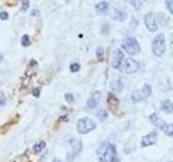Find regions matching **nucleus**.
Wrapping results in <instances>:
<instances>
[{"label": "nucleus", "mask_w": 173, "mask_h": 162, "mask_svg": "<svg viewBox=\"0 0 173 162\" xmlns=\"http://www.w3.org/2000/svg\"><path fill=\"white\" fill-rule=\"evenodd\" d=\"M166 8H168V11L173 15V0H169V1H166Z\"/></svg>", "instance_id": "nucleus-26"}, {"label": "nucleus", "mask_w": 173, "mask_h": 162, "mask_svg": "<svg viewBox=\"0 0 173 162\" xmlns=\"http://www.w3.org/2000/svg\"><path fill=\"white\" fill-rule=\"evenodd\" d=\"M130 4H132V5H135V8H136V9H140V8H141V5H143V1H130Z\"/></svg>", "instance_id": "nucleus-27"}, {"label": "nucleus", "mask_w": 173, "mask_h": 162, "mask_svg": "<svg viewBox=\"0 0 173 162\" xmlns=\"http://www.w3.org/2000/svg\"><path fill=\"white\" fill-rule=\"evenodd\" d=\"M123 61H124V53H123V51L116 49L115 53H113L112 61H110V67H112L113 69H118V68H120V65L123 64Z\"/></svg>", "instance_id": "nucleus-6"}, {"label": "nucleus", "mask_w": 173, "mask_h": 162, "mask_svg": "<svg viewBox=\"0 0 173 162\" xmlns=\"http://www.w3.org/2000/svg\"><path fill=\"white\" fill-rule=\"evenodd\" d=\"M0 19H1V20H7V19H8V13L7 12H0Z\"/></svg>", "instance_id": "nucleus-30"}, {"label": "nucleus", "mask_w": 173, "mask_h": 162, "mask_svg": "<svg viewBox=\"0 0 173 162\" xmlns=\"http://www.w3.org/2000/svg\"><path fill=\"white\" fill-rule=\"evenodd\" d=\"M96 56H97V60H103V57H104V49L101 47H99L97 49H96Z\"/></svg>", "instance_id": "nucleus-23"}, {"label": "nucleus", "mask_w": 173, "mask_h": 162, "mask_svg": "<svg viewBox=\"0 0 173 162\" xmlns=\"http://www.w3.org/2000/svg\"><path fill=\"white\" fill-rule=\"evenodd\" d=\"M71 147H72V153L68 154V161H72L73 158H75V155H77L79 153L81 152L83 144H81V141H79V140H71Z\"/></svg>", "instance_id": "nucleus-7"}, {"label": "nucleus", "mask_w": 173, "mask_h": 162, "mask_svg": "<svg viewBox=\"0 0 173 162\" xmlns=\"http://www.w3.org/2000/svg\"><path fill=\"white\" fill-rule=\"evenodd\" d=\"M110 88H112L113 92H121V90H123V81H121L120 78H117V80L112 81Z\"/></svg>", "instance_id": "nucleus-16"}, {"label": "nucleus", "mask_w": 173, "mask_h": 162, "mask_svg": "<svg viewBox=\"0 0 173 162\" xmlns=\"http://www.w3.org/2000/svg\"><path fill=\"white\" fill-rule=\"evenodd\" d=\"M138 68H140V65H138V62L136 60H133V59H124L123 64L120 65V72L121 73H127V75H130V73H135L138 70Z\"/></svg>", "instance_id": "nucleus-5"}, {"label": "nucleus", "mask_w": 173, "mask_h": 162, "mask_svg": "<svg viewBox=\"0 0 173 162\" xmlns=\"http://www.w3.org/2000/svg\"><path fill=\"white\" fill-rule=\"evenodd\" d=\"M101 33H103V35H108V33H109V24H108V23H104V24H103Z\"/></svg>", "instance_id": "nucleus-25"}, {"label": "nucleus", "mask_w": 173, "mask_h": 162, "mask_svg": "<svg viewBox=\"0 0 173 162\" xmlns=\"http://www.w3.org/2000/svg\"><path fill=\"white\" fill-rule=\"evenodd\" d=\"M166 49V45H165V37H164L163 33H158L152 41V51H153V55L155 56H163L165 53Z\"/></svg>", "instance_id": "nucleus-2"}, {"label": "nucleus", "mask_w": 173, "mask_h": 162, "mask_svg": "<svg viewBox=\"0 0 173 162\" xmlns=\"http://www.w3.org/2000/svg\"><path fill=\"white\" fill-rule=\"evenodd\" d=\"M144 23H145L146 28H148L151 32H155L156 29H157V23H156V17L153 13H146L145 17H144Z\"/></svg>", "instance_id": "nucleus-8"}, {"label": "nucleus", "mask_w": 173, "mask_h": 162, "mask_svg": "<svg viewBox=\"0 0 173 162\" xmlns=\"http://www.w3.org/2000/svg\"><path fill=\"white\" fill-rule=\"evenodd\" d=\"M121 45H123V49L128 55L133 56L140 52V44H138V41L135 37H125L123 40V43H121Z\"/></svg>", "instance_id": "nucleus-4"}, {"label": "nucleus", "mask_w": 173, "mask_h": 162, "mask_svg": "<svg viewBox=\"0 0 173 162\" xmlns=\"http://www.w3.org/2000/svg\"><path fill=\"white\" fill-rule=\"evenodd\" d=\"M151 94H152V88H151V85H149V84H144L143 89H141V92H140L141 98H148Z\"/></svg>", "instance_id": "nucleus-15"}, {"label": "nucleus", "mask_w": 173, "mask_h": 162, "mask_svg": "<svg viewBox=\"0 0 173 162\" xmlns=\"http://www.w3.org/2000/svg\"><path fill=\"white\" fill-rule=\"evenodd\" d=\"M44 147H45V142L44 141H40V142H37V144L33 146V152H35V153H40Z\"/></svg>", "instance_id": "nucleus-18"}, {"label": "nucleus", "mask_w": 173, "mask_h": 162, "mask_svg": "<svg viewBox=\"0 0 173 162\" xmlns=\"http://www.w3.org/2000/svg\"><path fill=\"white\" fill-rule=\"evenodd\" d=\"M53 162H63V161H60V160H55Z\"/></svg>", "instance_id": "nucleus-32"}, {"label": "nucleus", "mask_w": 173, "mask_h": 162, "mask_svg": "<svg viewBox=\"0 0 173 162\" xmlns=\"http://www.w3.org/2000/svg\"><path fill=\"white\" fill-rule=\"evenodd\" d=\"M21 45H23V47H29V45H31V39H29V36H28V35H24L21 37Z\"/></svg>", "instance_id": "nucleus-20"}, {"label": "nucleus", "mask_w": 173, "mask_h": 162, "mask_svg": "<svg viewBox=\"0 0 173 162\" xmlns=\"http://www.w3.org/2000/svg\"><path fill=\"white\" fill-rule=\"evenodd\" d=\"M113 19L116 21H124L127 19V12L125 11H121V9H116L115 13H113Z\"/></svg>", "instance_id": "nucleus-14"}, {"label": "nucleus", "mask_w": 173, "mask_h": 162, "mask_svg": "<svg viewBox=\"0 0 173 162\" xmlns=\"http://www.w3.org/2000/svg\"><path fill=\"white\" fill-rule=\"evenodd\" d=\"M76 129L80 134H87V133L92 132L93 129H96V122L89 117H84L80 118L77 121V125H76Z\"/></svg>", "instance_id": "nucleus-3"}, {"label": "nucleus", "mask_w": 173, "mask_h": 162, "mask_svg": "<svg viewBox=\"0 0 173 162\" xmlns=\"http://www.w3.org/2000/svg\"><path fill=\"white\" fill-rule=\"evenodd\" d=\"M65 100L68 102H73L75 101V97H73V94H71V93H67V94H65Z\"/></svg>", "instance_id": "nucleus-28"}, {"label": "nucleus", "mask_w": 173, "mask_h": 162, "mask_svg": "<svg viewBox=\"0 0 173 162\" xmlns=\"http://www.w3.org/2000/svg\"><path fill=\"white\" fill-rule=\"evenodd\" d=\"M160 108H161V110H163V112L168 113V114L173 113V102L169 101V100H164L163 102H161Z\"/></svg>", "instance_id": "nucleus-12"}, {"label": "nucleus", "mask_w": 173, "mask_h": 162, "mask_svg": "<svg viewBox=\"0 0 173 162\" xmlns=\"http://www.w3.org/2000/svg\"><path fill=\"white\" fill-rule=\"evenodd\" d=\"M157 142V133L152 132L149 134L144 136L143 140H141V146H151V145H155Z\"/></svg>", "instance_id": "nucleus-10"}, {"label": "nucleus", "mask_w": 173, "mask_h": 162, "mask_svg": "<svg viewBox=\"0 0 173 162\" xmlns=\"http://www.w3.org/2000/svg\"><path fill=\"white\" fill-rule=\"evenodd\" d=\"M169 162H173V161H169Z\"/></svg>", "instance_id": "nucleus-33"}, {"label": "nucleus", "mask_w": 173, "mask_h": 162, "mask_svg": "<svg viewBox=\"0 0 173 162\" xmlns=\"http://www.w3.org/2000/svg\"><path fill=\"white\" fill-rule=\"evenodd\" d=\"M32 94L35 96V97H39V96H40V89H39V88L33 89V93H32Z\"/></svg>", "instance_id": "nucleus-31"}, {"label": "nucleus", "mask_w": 173, "mask_h": 162, "mask_svg": "<svg viewBox=\"0 0 173 162\" xmlns=\"http://www.w3.org/2000/svg\"><path fill=\"white\" fill-rule=\"evenodd\" d=\"M100 100H101V93L100 92H93L87 101V106L89 108V109H93V108H96L99 105Z\"/></svg>", "instance_id": "nucleus-9"}, {"label": "nucleus", "mask_w": 173, "mask_h": 162, "mask_svg": "<svg viewBox=\"0 0 173 162\" xmlns=\"http://www.w3.org/2000/svg\"><path fill=\"white\" fill-rule=\"evenodd\" d=\"M97 117L100 118L101 121H105L107 118H108V113H107V110L105 109H101L100 112L97 113Z\"/></svg>", "instance_id": "nucleus-21"}, {"label": "nucleus", "mask_w": 173, "mask_h": 162, "mask_svg": "<svg viewBox=\"0 0 173 162\" xmlns=\"http://www.w3.org/2000/svg\"><path fill=\"white\" fill-rule=\"evenodd\" d=\"M108 101H109L110 109H116V106H117V100L115 98V96H113V94H109V96H108Z\"/></svg>", "instance_id": "nucleus-19"}, {"label": "nucleus", "mask_w": 173, "mask_h": 162, "mask_svg": "<svg viewBox=\"0 0 173 162\" xmlns=\"http://www.w3.org/2000/svg\"><path fill=\"white\" fill-rule=\"evenodd\" d=\"M132 100H133V102H138V101L141 100L140 90H135V92L132 93Z\"/></svg>", "instance_id": "nucleus-22"}, {"label": "nucleus", "mask_w": 173, "mask_h": 162, "mask_svg": "<svg viewBox=\"0 0 173 162\" xmlns=\"http://www.w3.org/2000/svg\"><path fill=\"white\" fill-rule=\"evenodd\" d=\"M97 154H99V161L100 162H117L118 161L116 146L113 144H109V142H103L100 145V147L97 150Z\"/></svg>", "instance_id": "nucleus-1"}, {"label": "nucleus", "mask_w": 173, "mask_h": 162, "mask_svg": "<svg viewBox=\"0 0 173 162\" xmlns=\"http://www.w3.org/2000/svg\"><path fill=\"white\" fill-rule=\"evenodd\" d=\"M21 9L23 11H27L28 9V7H29V1H21Z\"/></svg>", "instance_id": "nucleus-29"}, {"label": "nucleus", "mask_w": 173, "mask_h": 162, "mask_svg": "<svg viewBox=\"0 0 173 162\" xmlns=\"http://www.w3.org/2000/svg\"><path fill=\"white\" fill-rule=\"evenodd\" d=\"M149 121H151L152 124L155 125V126H157L158 129H163V128H164V126H165V125H166L165 122H164L163 120H161V118L158 117L157 114H152L151 117H149Z\"/></svg>", "instance_id": "nucleus-11"}, {"label": "nucleus", "mask_w": 173, "mask_h": 162, "mask_svg": "<svg viewBox=\"0 0 173 162\" xmlns=\"http://www.w3.org/2000/svg\"><path fill=\"white\" fill-rule=\"evenodd\" d=\"M69 69H71V72H79L80 70V64H77V62H72L71 64V67H69Z\"/></svg>", "instance_id": "nucleus-24"}, {"label": "nucleus", "mask_w": 173, "mask_h": 162, "mask_svg": "<svg viewBox=\"0 0 173 162\" xmlns=\"http://www.w3.org/2000/svg\"><path fill=\"white\" fill-rule=\"evenodd\" d=\"M161 130H163V132L165 133L166 136H169V137H173V124L165 125V126H164Z\"/></svg>", "instance_id": "nucleus-17"}, {"label": "nucleus", "mask_w": 173, "mask_h": 162, "mask_svg": "<svg viewBox=\"0 0 173 162\" xmlns=\"http://www.w3.org/2000/svg\"><path fill=\"white\" fill-rule=\"evenodd\" d=\"M95 8H96V12L97 13H105L109 8V3L108 1H100V3L96 4Z\"/></svg>", "instance_id": "nucleus-13"}]
</instances>
